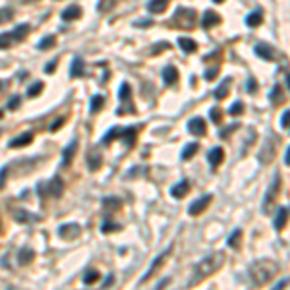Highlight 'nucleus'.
<instances>
[{
  "label": "nucleus",
  "instance_id": "obj_12",
  "mask_svg": "<svg viewBox=\"0 0 290 290\" xmlns=\"http://www.w3.org/2000/svg\"><path fill=\"white\" fill-rule=\"evenodd\" d=\"M188 192H190V182L188 180H180L178 184H174L172 186V190H170V194H172V198H184V196H188Z\"/></svg>",
  "mask_w": 290,
  "mask_h": 290
},
{
  "label": "nucleus",
  "instance_id": "obj_42",
  "mask_svg": "<svg viewBox=\"0 0 290 290\" xmlns=\"http://www.w3.org/2000/svg\"><path fill=\"white\" fill-rule=\"evenodd\" d=\"M246 89H248V93H252V95L257 93V81H255L254 77H250V79H248V87H246Z\"/></svg>",
  "mask_w": 290,
  "mask_h": 290
},
{
  "label": "nucleus",
  "instance_id": "obj_28",
  "mask_svg": "<svg viewBox=\"0 0 290 290\" xmlns=\"http://www.w3.org/2000/svg\"><path fill=\"white\" fill-rule=\"evenodd\" d=\"M99 271H95V269H89V271H85V275H83V285H93V283H97L99 281Z\"/></svg>",
  "mask_w": 290,
  "mask_h": 290
},
{
  "label": "nucleus",
  "instance_id": "obj_9",
  "mask_svg": "<svg viewBox=\"0 0 290 290\" xmlns=\"http://www.w3.org/2000/svg\"><path fill=\"white\" fill-rule=\"evenodd\" d=\"M211 203V196H203L200 200H196L190 207H188V213L190 215H200L201 211H205V207Z\"/></svg>",
  "mask_w": 290,
  "mask_h": 290
},
{
  "label": "nucleus",
  "instance_id": "obj_32",
  "mask_svg": "<svg viewBox=\"0 0 290 290\" xmlns=\"http://www.w3.org/2000/svg\"><path fill=\"white\" fill-rule=\"evenodd\" d=\"M130 97H132V87H130L128 83H122V85H120V91H118V99H120V101H128Z\"/></svg>",
  "mask_w": 290,
  "mask_h": 290
},
{
  "label": "nucleus",
  "instance_id": "obj_45",
  "mask_svg": "<svg viewBox=\"0 0 290 290\" xmlns=\"http://www.w3.org/2000/svg\"><path fill=\"white\" fill-rule=\"evenodd\" d=\"M14 217H16V220H27V213H25V211H23V209H19L18 213H16V215H14Z\"/></svg>",
  "mask_w": 290,
  "mask_h": 290
},
{
  "label": "nucleus",
  "instance_id": "obj_29",
  "mask_svg": "<svg viewBox=\"0 0 290 290\" xmlns=\"http://www.w3.org/2000/svg\"><path fill=\"white\" fill-rule=\"evenodd\" d=\"M168 254V250H166V252H164L163 255H159V257H157V259H155V261H153V263H151V267H149V271L145 273L144 275V279H142V283H145V281H149V277H151V275H153V271H155V267H157V265H161V261H163V257L164 255Z\"/></svg>",
  "mask_w": 290,
  "mask_h": 290
},
{
  "label": "nucleus",
  "instance_id": "obj_44",
  "mask_svg": "<svg viewBox=\"0 0 290 290\" xmlns=\"http://www.w3.org/2000/svg\"><path fill=\"white\" fill-rule=\"evenodd\" d=\"M217 68H211V70H207V73H205V79H209V81H211V79H215V77H217Z\"/></svg>",
  "mask_w": 290,
  "mask_h": 290
},
{
  "label": "nucleus",
  "instance_id": "obj_49",
  "mask_svg": "<svg viewBox=\"0 0 290 290\" xmlns=\"http://www.w3.org/2000/svg\"><path fill=\"white\" fill-rule=\"evenodd\" d=\"M285 164H287V166L290 164V147L285 149Z\"/></svg>",
  "mask_w": 290,
  "mask_h": 290
},
{
  "label": "nucleus",
  "instance_id": "obj_23",
  "mask_svg": "<svg viewBox=\"0 0 290 290\" xmlns=\"http://www.w3.org/2000/svg\"><path fill=\"white\" fill-rule=\"evenodd\" d=\"M287 217H289V209L287 207H283V209H279V213H277V218H275V228L277 230H281L285 224H287Z\"/></svg>",
  "mask_w": 290,
  "mask_h": 290
},
{
  "label": "nucleus",
  "instance_id": "obj_46",
  "mask_svg": "<svg viewBox=\"0 0 290 290\" xmlns=\"http://www.w3.org/2000/svg\"><path fill=\"white\" fill-rule=\"evenodd\" d=\"M136 25L138 27H149V25H153V21L151 19H142V21H136Z\"/></svg>",
  "mask_w": 290,
  "mask_h": 290
},
{
  "label": "nucleus",
  "instance_id": "obj_8",
  "mask_svg": "<svg viewBox=\"0 0 290 290\" xmlns=\"http://www.w3.org/2000/svg\"><path fill=\"white\" fill-rule=\"evenodd\" d=\"M188 130H190V134H194V136H205V132H207L205 120L200 118V116L192 118V120L188 122Z\"/></svg>",
  "mask_w": 290,
  "mask_h": 290
},
{
  "label": "nucleus",
  "instance_id": "obj_36",
  "mask_svg": "<svg viewBox=\"0 0 290 290\" xmlns=\"http://www.w3.org/2000/svg\"><path fill=\"white\" fill-rule=\"evenodd\" d=\"M228 112H230L232 116H240V114L244 112V103H242V101H236L234 105L230 107V110H228Z\"/></svg>",
  "mask_w": 290,
  "mask_h": 290
},
{
  "label": "nucleus",
  "instance_id": "obj_17",
  "mask_svg": "<svg viewBox=\"0 0 290 290\" xmlns=\"http://www.w3.org/2000/svg\"><path fill=\"white\" fill-rule=\"evenodd\" d=\"M33 257H35V252L31 248H21L18 254V263L19 265H27V263H31Z\"/></svg>",
  "mask_w": 290,
  "mask_h": 290
},
{
  "label": "nucleus",
  "instance_id": "obj_13",
  "mask_svg": "<svg viewBox=\"0 0 290 290\" xmlns=\"http://www.w3.org/2000/svg\"><path fill=\"white\" fill-rule=\"evenodd\" d=\"M163 81L166 85H174L178 81V70L174 66H166L163 70Z\"/></svg>",
  "mask_w": 290,
  "mask_h": 290
},
{
  "label": "nucleus",
  "instance_id": "obj_22",
  "mask_svg": "<svg viewBox=\"0 0 290 290\" xmlns=\"http://www.w3.org/2000/svg\"><path fill=\"white\" fill-rule=\"evenodd\" d=\"M103 163V157H101V153H97V151H89V155H87V164H89L91 170H97L99 166Z\"/></svg>",
  "mask_w": 290,
  "mask_h": 290
},
{
  "label": "nucleus",
  "instance_id": "obj_47",
  "mask_svg": "<svg viewBox=\"0 0 290 290\" xmlns=\"http://www.w3.org/2000/svg\"><path fill=\"white\" fill-rule=\"evenodd\" d=\"M287 285H289V279H283L281 283H277V285H275V289H273V290H281V289H285Z\"/></svg>",
  "mask_w": 290,
  "mask_h": 290
},
{
  "label": "nucleus",
  "instance_id": "obj_18",
  "mask_svg": "<svg viewBox=\"0 0 290 290\" xmlns=\"http://www.w3.org/2000/svg\"><path fill=\"white\" fill-rule=\"evenodd\" d=\"M263 23V14H261V10H254L248 18H246V25L248 27H259Z\"/></svg>",
  "mask_w": 290,
  "mask_h": 290
},
{
  "label": "nucleus",
  "instance_id": "obj_38",
  "mask_svg": "<svg viewBox=\"0 0 290 290\" xmlns=\"http://www.w3.org/2000/svg\"><path fill=\"white\" fill-rule=\"evenodd\" d=\"M118 132H120V128H112V130H109L107 136L103 138V144H109L110 140H116V138H118Z\"/></svg>",
  "mask_w": 290,
  "mask_h": 290
},
{
  "label": "nucleus",
  "instance_id": "obj_52",
  "mask_svg": "<svg viewBox=\"0 0 290 290\" xmlns=\"http://www.w3.org/2000/svg\"><path fill=\"white\" fill-rule=\"evenodd\" d=\"M4 85H6V83H4V81H0V91H2V87H4Z\"/></svg>",
  "mask_w": 290,
  "mask_h": 290
},
{
  "label": "nucleus",
  "instance_id": "obj_11",
  "mask_svg": "<svg viewBox=\"0 0 290 290\" xmlns=\"http://www.w3.org/2000/svg\"><path fill=\"white\" fill-rule=\"evenodd\" d=\"M254 51H255V55L259 56V58H263V60H275V58H277L275 53H273V49L269 45H265V43H257Z\"/></svg>",
  "mask_w": 290,
  "mask_h": 290
},
{
  "label": "nucleus",
  "instance_id": "obj_34",
  "mask_svg": "<svg viewBox=\"0 0 290 290\" xmlns=\"http://www.w3.org/2000/svg\"><path fill=\"white\" fill-rule=\"evenodd\" d=\"M14 18V10L12 8H2L0 10V23H6Z\"/></svg>",
  "mask_w": 290,
  "mask_h": 290
},
{
  "label": "nucleus",
  "instance_id": "obj_4",
  "mask_svg": "<svg viewBox=\"0 0 290 290\" xmlns=\"http://www.w3.org/2000/svg\"><path fill=\"white\" fill-rule=\"evenodd\" d=\"M170 23L174 27H182V29H192L196 23V10L192 8H178L174 12V16L170 18Z\"/></svg>",
  "mask_w": 290,
  "mask_h": 290
},
{
  "label": "nucleus",
  "instance_id": "obj_10",
  "mask_svg": "<svg viewBox=\"0 0 290 290\" xmlns=\"http://www.w3.org/2000/svg\"><path fill=\"white\" fill-rule=\"evenodd\" d=\"M222 159H224V151H222L220 147H213V149L207 153V161L211 164V168H217L218 164L222 163Z\"/></svg>",
  "mask_w": 290,
  "mask_h": 290
},
{
  "label": "nucleus",
  "instance_id": "obj_39",
  "mask_svg": "<svg viewBox=\"0 0 290 290\" xmlns=\"http://www.w3.org/2000/svg\"><path fill=\"white\" fill-rule=\"evenodd\" d=\"M209 116H211V120L215 122V124H218L220 122V118H222V112H220V109H211V112H209Z\"/></svg>",
  "mask_w": 290,
  "mask_h": 290
},
{
  "label": "nucleus",
  "instance_id": "obj_26",
  "mask_svg": "<svg viewBox=\"0 0 290 290\" xmlns=\"http://www.w3.org/2000/svg\"><path fill=\"white\" fill-rule=\"evenodd\" d=\"M103 105H105V97H103V95H95V97L91 99L89 110L91 112H99V110L103 109Z\"/></svg>",
  "mask_w": 290,
  "mask_h": 290
},
{
  "label": "nucleus",
  "instance_id": "obj_7",
  "mask_svg": "<svg viewBox=\"0 0 290 290\" xmlns=\"http://www.w3.org/2000/svg\"><path fill=\"white\" fill-rule=\"evenodd\" d=\"M81 232V228H79V224H75V222H70V224H62L60 228H58V234L60 238H66V240H72V238H77Z\"/></svg>",
  "mask_w": 290,
  "mask_h": 290
},
{
  "label": "nucleus",
  "instance_id": "obj_37",
  "mask_svg": "<svg viewBox=\"0 0 290 290\" xmlns=\"http://www.w3.org/2000/svg\"><path fill=\"white\" fill-rule=\"evenodd\" d=\"M41 91H43V83H41V81H37V83H33V85L29 87L27 95H29V97H37V95H41Z\"/></svg>",
  "mask_w": 290,
  "mask_h": 290
},
{
  "label": "nucleus",
  "instance_id": "obj_21",
  "mask_svg": "<svg viewBox=\"0 0 290 290\" xmlns=\"http://www.w3.org/2000/svg\"><path fill=\"white\" fill-rule=\"evenodd\" d=\"M70 75L72 77H79V75H83V62H81V58L79 56H75L72 60V66H70Z\"/></svg>",
  "mask_w": 290,
  "mask_h": 290
},
{
  "label": "nucleus",
  "instance_id": "obj_14",
  "mask_svg": "<svg viewBox=\"0 0 290 290\" xmlns=\"http://www.w3.org/2000/svg\"><path fill=\"white\" fill-rule=\"evenodd\" d=\"M220 23V16H218L217 12H213V10H205V16H203V27H215Z\"/></svg>",
  "mask_w": 290,
  "mask_h": 290
},
{
  "label": "nucleus",
  "instance_id": "obj_24",
  "mask_svg": "<svg viewBox=\"0 0 290 290\" xmlns=\"http://www.w3.org/2000/svg\"><path fill=\"white\" fill-rule=\"evenodd\" d=\"M198 149H200V144H188L184 149H182V159L184 161H188V159H192L196 153H198Z\"/></svg>",
  "mask_w": 290,
  "mask_h": 290
},
{
  "label": "nucleus",
  "instance_id": "obj_1",
  "mask_svg": "<svg viewBox=\"0 0 290 290\" xmlns=\"http://www.w3.org/2000/svg\"><path fill=\"white\" fill-rule=\"evenodd\" d=\"M281 271V267H279V263L275 261V259H269V257H265V259H257L254 261L252 265H250V281L254 283L255 287H263V285H267V283H271L273 279L279 275Z\"/></svg>",
  "mask_w": 290,
  "mask_h": 290
},
{
  "label": "nucleus",
  "instance_id": "obj_19",
  "mask_svg": "<svg viewBox=\"0 0 290 290\" xmlns=\"http://www.w3.org/2000/svg\"><path fill=\"white\" fill-rule=\"evenodd\" d=\"M79 16H81V8L79 6H70V8H66L62 12V19L64 21H73V19H77Z\"/></svg>",
  "mask_w": 290,
  "mask_h": 290
},
{
  "label": "nucleus",
  "instance_id": "obj_53",
  "mask_svg": "<svg viewBox=\"0 0 290 290\" xmlns=\"http://www.w3.org/2000/svg\"><path fill=\"white\" fill-rule=\"evenodd\" d=\"M213 2H215V4H218V2H224V0H213Z\"/></svg>",
  "mask_w": 290,
  "mask_h": 290
},
{
  "label": "nucleus",
  "instance_id": "obj_16",
  "mask_svg": "<svg viewBox=\"0 0 290 290\" xmlns=\"http://www.w3.org/2000/svg\"><path fill=\"white\" fill-rule=\"evenodd\" d=\"M166 6H168V0H149L147 10H149L151 14H161V12L166 10Z\"/></svg>",
  "mask_w": 290,
  "mask_h": 290
},
{
  "label": "nucleus",
  "instance_id": "obj_35",
  "mask_svg": "<svg viewBox=\"0 0 290 290\" xmlns=\"http://www.w3.org/2000/svg\"><path fill=\"white\" fill-rule=\"evenodd\" d=\"M240 236H242V230H234V232L230 234V238H228V246H230V248H238Z\"/></svg>",
  "mask_w": 290,
  "mask_h": 290
},
{
  "label": "nucleus",
  "instance_id": "obj_5",
  "mask_svg": "<svg viewBox=\"0 0 290 290\" xmlns=\"http://www.w3.org/2000/svg\"><path fill=\"white\" fill-rule=\"evenodd\" d=\"M275 155H277V142L269 138V140L263 144V147H261V151H259L257 159H259V163L261 164H267L275 159Z\"/></svg>",
  "mask_w": 290,
  "mask_h": 290
},
{
  "label": "nucleus",
  "instance_id": "obj_15",
  "mask_svg": "<svg viewBox=\"0 0 290 290\" xmlns=\"http://www.w3.org/2000/svg\"><path fill=\"white\" fill-rule=\"evenodd\" d=\"M178 45H180L182 51L188 53V55L198 51V43H196L194 39H188V37H180V39H178Z\"/></svg>",
  "mask_w": 290,
  "mask_h": 290
},
{
  "label": "nucleus",
  "instance_id": "obj_3",
  "mask_svg": "<svg viewBox=\"0 0 290 290\" xmlns=\"http://www.w3.org/2000/svg\"><path fill=\"white\" fill-rule=\"evenodd\" d=\"M29 33V25L27 23H21L18 25L14 31H8V33H0V49H10L14 47L16 43L23 41Z\"/></svg>",
  "mask_w": 290,
  "mask_h": 290
},
{
  "label": "nucleus",
  "instance_id": "obj_41",
  "mask_svg": "<svg viewBox=\"0 0 290 290\" xmlns=\"http://www.w3.org/2000/svg\"><path fill=\"white\" fill-rule=\"evenodd\" d=\"M101 230H103L105 234H109V232H112V230H118V226H116L114 222H109V220H107V222L103 224V228H101Z\"/></svg>",
  "mask_w": 290,
  "mask_h": 290
},
{
  "label": "nucleus",
  "instance_id": "obj_31",
  "mask_svg": "<svg viewBox=\"0 0 290 290\" xmlns=\"http://www.w3.org/2000/svg\"><path fill=\"white\" fill-rule=\"evenodd\" d=\"M37 47H39V51H47V49H51V47H55V37H53V35L43 37V39H41V43H39Z\"/></svg>",
  "mask_w": 290,
  "mask_h": 290
},
{
  "label": "nucleus",
  "instance_id": "obj_27",
  "mask_svg": "<svg viewBox=\"0 0 290 290\" xmlns=\"http://www.w3.org/2000/svg\"><path fill=\"white\" fill-rule=\"evenodd\" d=\"M228 85H230V77H226V79L222 81V85L215 91V99H218V101H220V99H224V97L228 95Z\"/></svg>",
  "mask_w": 290,
  "mask_h": 290
},
{
  "label": "nucleus",
  "instance_id": "obj_54",
  "mask_svg": "<svg viewBox=\"0 0 290 290\" xmlns=\"http://www.w3.org/2000/svg\"><path fill=\"white\" fill-rule=\"evenodd\" d=\"M0 118H2V110H0Z\"/></svg>",
  "mask_w": 290,
  "mask_h": 290
},
{
  "label": "nucleus",
  "instance_id": "obj_25",
  "mask_svg": "<svg viewBox=\"0 0 290 290\" xmlns=\"http://www.w3.org/2000/svg\"><path fill=\"white\" fill-rule=\"evenodd\" d=\"M75 147H77V142L73 140L72 144H70V145H68V147H66V149H64V166H66V164H70V163H72L73 153H75Z\"/></svg>",
  "mask_w": 290,
  "mask_h": 290
},
{
  "label": "nucleus",
  "instance_id": "obj_6",
  "mask_svg": "<svg viewBox=\"0 0 290 290\" xmlns=\"http://www.w3.org/2000/svg\"><path fill=\"white\" fill-rule=\"evenodd\" d=\"M64 190V182L60 180L58 176H55L53 180L47 182V192H43V196H53V198H60Z\"/></svg>",
  "mask_w": 290,
  "mask_h": 290
},
{
  "label": "nucleus",
  "instance_id": "obj_2",
  "mask_svg": "<svg viewBox=\"0 0 290 290\" xmlns=\"http://www.w3.org/2000/svg\"><path fill=\"white\" fill-rule=\"evenodd\" d=\"M224 265V254L222 252H213V254L205 255L200 263L196 265V277L192 281V285L203 281L205 277H211L213 273H217Z\"/></svg>",
  "mask_w": 290,
  "mask_h": 290
},
{
  "label": "nucleus",
  "instance_id": "obj_20",
  "mask_svg": "<svg viewBox=\"0 0 290 290\" xmlns=\"http://www.w3.org/2000/svg\"><path fill=\"white\" fill-rule=\"evenodd\" d=\"M31 142H33V134H31V132H25L23 136L12 140V142H10V147H23V145H29Z\"/></svg>",
  "mask_w": 290,
  "mask_h": 290
},
{
  "label": "nucleus",
  "instance_id": "obj_30",
  "mask_svg": "<svg viewBox=\"0 0 290 290\" xmlns=\"http://www.w3.org/2000/svg\"><path fill=\"white\" fill-rule=\"evenodd\" d=\"M114 4H116V0H99V4H97V10L99 12H109V10H112L114 8Z\"/></svg>",
  "mask_w": 290,
  "mask_h": 290
},
{
  "label": "nucleus",
  "instance_id": "obj_43",
  "mask_svg": "<svg viewBox=\"0 0 290 290\" xmlns=\"http://www.w3.org/2000/svg\"><path fill=\"white\" fill-rule=\"evenodd\" d=\"M289 116H290V110H285L283 116H281V126L285 130H289Z\"/></svg>",
  "mask_w": 290,
  "mask_h": 290
},
{
  "label": "nucleus",
  "instance_id": "obj_40",
  "mask_svg": "<svg viewBox=\"0 0 290 290\" xmlns=\"http://www.w3.org/2000/svg\"><path fill=\"white\" fill-rule=\"evenodd\" d=\"M19 105H21V97H19V95H14V97L10 99V103H8V109H10V110H16L19 107Z\"/></svg>",
  "mask_w": 290,
  "mask_h": 290
},
{
  "label": "nucleus",
  "instance_id": "obj_51",
  "mask_svg": "<svg viewBox=\"0 0 290 290\" xmlns=\"http://www.w3.org/2000/svg\"><path fill=\"white\" fill-rule=\"evenodd\" d=\"M55 66H56V62H53V64H49V66H47V73L53 72V70H55Z\"/></svg>",
  "mask_w": 290,
  "mask_h": 290
},
{
  "label": "nucleus",
  "instance_id": "obj_48",
  "mask_svg": "<svg viewBox=\"0 0 290 290\" xmlns=\"http://www.w3.org/2000/svg\"><path fill=\"white\" fill-rule=\"evenodd\" d=\"M112 283H114V277H112V275H109V277L105 279V283H103V289H109Z\"/></svg>",
  "mask_w": 290,
  "mask_h": 290
},
{
  "label": "nucleus",
  "instance_id": "obj_50",
  "mask_svg": "<svg viewBox=\"0 0 290 290\" xmlns=\"http://www.w3.org/2000/svg\"><path fill=\"white\" fill-rule=\"evenodd\" d=\"M62 122H64V118H58V120H56L55 124H53V126H51V130H58V128L62 126Z\"/></svg>",
  "mask_w": 290,
  "mask_h": 290
},
{
  "label": "nucleus",
  "instance_id": "obj_33",
  "mask_svg": "<svg viewBox=\"0 0 290 290\" xmlns=\"http://www.w3.org/2000/svg\"><path fill=\"white\" fill-rule=\"evenodd\" d=\"M269 97H271L273 105H279V103H283V91H281V87H273L271 93H269Z\"/></svg>",
  "mask_w": 290,
  "mask_h": 290
}]
</instances>
